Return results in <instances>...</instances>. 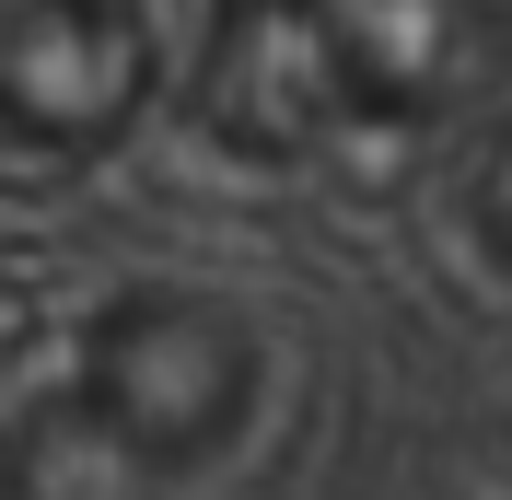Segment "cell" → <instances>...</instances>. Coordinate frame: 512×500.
<instances>
[{"label": "cell", "mask_w": 512, "mask_h": 500, "mask_svg": "<svg viewBox=\"0 0 512 500\" xmlns=\"http://www.w3.org/2000/svg\"><path fill=\"white\" fill-rule=\"evenodd\" d=\"M501 0H210L187 105L233 163H373L489 94Z\"/></svg>", "instance_id": "cell-1"}, {"label": "cell", "mask_w": 512, "mask_h": 500, "mask_svg": "<svg viewBox=\"0 0 512 500\" xmlns=\"http://www.w3.org/2000/svg\"><path fill=\"white\" fill-rule=\"evenodd\" d=\"M256 396H268L256 326L233 303H198V291H117L82 326V361H70V407L117 454H140L152 477H187L210 454H233Z\"/></svg>", "instance_id": "cell-2"}, {"label": "cell", "mask_w": 512, "mask_h": 500, "mask_svg": "<svg viewBox=\"0 0 512 500\" xmlns=\"http://www.w3.org/2000/svg\"><path fill=\"white\" fill-rule=\"evenodd\" d=\"M163 94L152 0H0V152H117Z\"/></svg>", "instance_id": "cell-3"}, {"label": "cell", "mask_w": 512, "mask_h": 500, "mask_svg": "<svg viewBox=\"0 0 512 500\" xmlns=\"http://www.w3.org/2000/svg\"><path fill=\"white\" fill-rule=\"evenodd\" d=\"M12 489L24 500H163V477L140 454H117L70 396H47L24 419V442H12Z\"/></svg>", "instance_id": "cell-4"}, {"label": "cell", "mask_w": 512, "mask_h": 500, "mask_svg": "<svg viewBox=\"0 0 512 500\" xmlns=\"http://www.w3.org/2000/svg\"><path fill=\"white\" fill-rule=\"evenodd\" d=\"M489 233H501V256H512V152H501V175H489Z\"/></svg>", "instance_id": "cell-5"}]
</instances>
